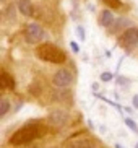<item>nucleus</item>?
Wrapping results in <instances>:
<instances>
[{"mask_svg":"<svg viewBox=\"0 0 138 148\" xmlns=\"http://www.w3.org/2000/svg\"><path fill=\"white\" fill-rule=\"evenodd\" d=\"M44 130H46V129H44L41 124H28V125H23L21 129H18V130L10 137V145L21 147V145L31 143V142H34L36 138L42 137Z\"/></svg>","mask_w":138,"mask_h":148,"instance_id":"obj_1","label":"nucleus"},{"mask_svg":"<svg viewBox=\"0 0 138 148\" xmlns=\"http://www.w3.org/2000/svg\"><path fill=\"white\" fill-rule=\"evenodd\" d=\"M36 56H38V59L44 62H51V64H64L67 60V54L60 47L49 42L39 44L36 47Z\"/></svg>","mask_w":138,"mask_h":148,"instance_id":"obj_2","label":"nucleus"},{"mask_svg":"<svg viewBox=\"0 0 138 148\" xmlns=\"http://www.w3.org/2000/svg\"><path fill=\"white\" fill-rule=\"evenodd\" d=\"M25 38L29 44H39L44 38H46V33H44L42 26H39V25H36V23H31V25L26 26Z\"/></svg>","mask_w":138,"mask_h":148,"instance_id":"obj_3","label":"nucleus"},{"mask_svg":"<svg viewBox=\"0 0 138 148\" xmlns=\"http://www.w3.org/2000/svg\"><path fill=\"white\" fill-rule=\"evenodd\" d=\"M52 83L59 88H68L73 83V73L67 69H60L57 70L54 77H52Z\"/></svg>","mask_w":138,"mask_h":148,"instance_id":"obj_4","label":"nucleus"},{"mask_svg":"<svg viewBox=\"0 0 138 148\" xmlns=\"http://www.w3.org/2000/svg\"><path fill=\"white\" fill-rule=\"evenodd\" d=\"M119 44H122L124 47L138 44V28H127L119 38Z\"/></svg>","mask_w":138,"mask_h":148,"instance_id":"obj_5","label":"nucleus"},{"mask_svg":"<svg viewBox=\"0 0 138 148\" xmlns=\"http://www.w3.org/2000/svg\"><path fill=\"white\" fill-rule=\"evenodd\" d=\"M114 21H115V18H114L112 12L111 10H102L99 13V25L104 28H109V26H112Z\"/></svg>","mask_w":138,"mask_h":148,"instance_id":"obj_6","label":"nucleus"},{"mask_svg":"<svg viewBox=\"0 0 138 148\" xmlns=\"http://www.w3.org/2000/svg\"><path fill=\"white\" fill-rule=\"evenodd\" d=\"M49 121H51V124H54L55 127H60L67 122V114L62 112V111H54V112L49 116Z\"/></svg>","mask_w":138,"mask_h":148,"instance_id":"obj_7","label":"nucleus"},{"mask_svg":"<svg viewBox=\"0 0 138 148\" xmlns=\"http://www.w3.org/2000/svg\"><path fill=\"white\" fill-rule=\"evenodd\" d=\"M16 7L25 16H31L33 15V3H31V0H16Z\"/></svg>","mask_w":138,"mask_h":148,"instance_id":"obj_8","label":"nucleus"},{"mask_svg":"<svg viewBox=\"0 0 138 148\" xmlns=\"http://www.w3.org/2000/svg\"><path fill=\"white\" fill-rule=\"evenodd\" d=\"M0 85L3 90H15V80L7 72H2V75H0Z\"/></svg>","mask_w":138,"mask_h":148,"instance_id":"obj_9","label":"nucleus"},{"mask_svg":"<svg viewBox=\"0 0 138 148\" xmlns=\"http://www.w3.org/2000/svg\"><path fill=\"white\" fill-rule=\"evenodd\" d=\"M72 148H96V143L89 138H80L72 143Z\"/></svg>","mask_w":138,"mask_h":148,"instance_id":"obj_10","label":"nucleus"},{"mask_svg":"<svg viewBox=\"0 0 138 148\" xmlns=\"http://www.w3.org/2000/svg\"><path fill=\"white\" fill-rule=\"evenodd\" d=\"M10 111V101L7 98H2L0 101V117H5V114Z\"/></svg>","mask_w":138,"mask_h":148,"instance_id":"obj_11","label":"nucleus"},{"mask_svg":"<svg viewBox=\"0 0 138 148\" xmlns=\"http://www.w3.org/2000/svg\"><path fill=\"white\" fill-rule=\"evenodd\" d=\"M124 122H125V125L128 127V129H130L132 132H133V134H137V135H138V125H137V122H135L133 119L127 117V119H124Z\"/></svg>","mask_w":138,"mask_h":148,"instance_id":"obj_12","label":"nucleus"},{"mask_svg":"<svg viewBox=\"0 0 138 148\" xmlns=\"http://www.w3.org/2000/svg\"><path fill=\"white\" fill-rule=\"evenodd\" d=\"M130 23L128 20H125V18H120L119 21H114V28H112V33H115V31H119L122 26H128Z\"/></svg>","mask_w":138,"mask_h":148,"instance_id":"obj_13","label":"nucleus"},{"mask_svg":"<svg viewBox=\"0 0 138 148\" xmlns=\"http://www.w3.org/2000/svg\"><path fill=\"white\" fill-rule=\"evenodd\" d=\"M5 15H7V18H8L10 21H15V7L10 5L8 8H7V12H5Z\"/></svg>","mask_w":138,"mask_h":148,"instance_id":"obj_14","label":"nucleus"},{"mask_svg":"<svg viewBox=\"0 0 138 148\" xmlns=\"http://www.w3.org/2000/svg\"><path fill=\"white\" fill-rule=\"evenodd\" d=\"M77 34H78V38H80V41H85L86 39V34H85V28L83 26H77Z\"/></svg>","mask_w":138,"mask_h":148,"instance_id":"obj_15","label":"nucleus"},{"mask_svg":"<svg viewBox=\"0 0 138 148\" xmlns=\"http://www.w3.org/2000/svg\"><path fill=\"white\" fill-rule=\"evenodd\" d=\"M104 2H106V3L109 5V7H112V8H119V7H120V2H119V0H104Z\"/></svg>","mask_w":138,"mask_h":148,"instance_id":"obj_16","label":"nucleus"},{"mask_svg":"<svg viewBox=\"0 0 138 148\" xmlns=\"http://www.w3.org/2000/svg\"><path fill=\"white\" fill-rule=\"evenodd\" d=\"M101 80H102V82H111V80H112V73H109V72L101 73Z\"/></svg>","mask_w":138,"mask_h":148,"instance_id":"obj_17","label":"nucleus"},{"mask_svg":"<svg viewBox=\"0 0 138 148\" xmlns=\"http://www.w3.org/2000/svg\"><path fill=\"white\" fill-rule=\"evenodd\" d=\"M70 47H72V51H73L75 54L80 52V46H78V44L75 42V41H72V42H70Z\"/></svg>","mask_w":138,"mask_h":148,"instance_id":"obj_18","label":"nucleus"},{"mask_svg":"<svg viewBox=\"0 0 138 148\" xmlns=\"http://www.w3.org/2000/svg\"><path fill=\"white\" fill-rule=\"evenodd\" d=\"M132 104H133L135 109H138V95H135L133 98H132Z\"/></svg>","mask_w":138,"mask_h":148,"instance_id":"obj_19","label":"nucleus"},{"mask_svg":"<svg viewBox=\"0 0 138 148\" xmlns=\"http://www.w3.org/2000/svg\"><path fill=\"white\" fill-rule=\"evenodd\" d=\"M115 148H124V147H122L120 143H115Z\"/></svg>","mask_w":138,"mask_h":148,"instance_id":"obj_20","label":"nucleus"},{"mask_svg":"<svg viewBox=\"0 0 138 148\" xmlns=\"http://www.w3.org/2000/svg\"><path fill=\"white\" fill-rule=\"evenodd\" d=\"M135 148H138V143H135Z\"/></svg>","mask_w":138,"mask_h":148,"instance_id":"obj_21","label":"nucleus"}]
</instances>
